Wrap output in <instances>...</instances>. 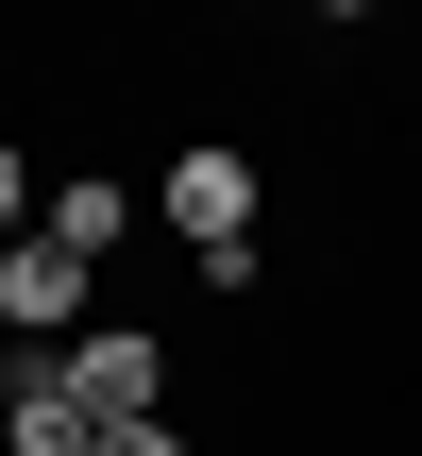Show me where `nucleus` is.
<instances>
[{"instance_id":"1","label":"nucleus","mask_w":422,"mask_h":456,"mask_svg":"<svg viewBox=\"0 0 422 456\" xmlns=\"http://www.w3.org/2000/svg\"><path fill=\"white\" fill-rule=\"evenodd\" d=\"M152 203H169V237H186V254H254V203H271V169H254L237 135H186Z\"/></svg>"},{"instance_id":"2","label":"nucleus","mask_w":422,"mask_h":456,"mask_svg":"<svg viewBox=\"0 0 422 456\" xmlns=\"http://www.w3.org/2000/svg\"><path fill=\"white\" fill-rule=\"evenodd\" d=\"M68 389H85L101 440H118V423H169V338H152V322H85V338H68Z\"/></svg>"},{"instance_id":"3","label":"nucleus","mask_w":422,"mask_h":456,"mask_svg":"<svg viewBox=\"0 0 422 456\" xmlns=\"http://www.w3.org/2000/svg\"><path fill=\"white\" fill-rule=\"evenodd\" d=\"M0 456H101L85 389H68V355H0Z\"/></svg>"},{"instance_id":"4","label":"nucleus","mask_w":422,"mask_h":456,"mask_svg":"<svg viewBox=\"0 0 422 456\" xmlns=\"http://www.w3.org/2000/svg\"><path fill=\"white\" fill-rule=\"evenodd\" d=\"M0 322H17V355H68V338H85V254L17 237V254H0Z\"/></svg>"},{"instance_id":"5","label":"nucleus","mask_w":422,"mask_h":456,"mask_svg":"<svg viewBox=\"0 0 422 456\" xmlns=\"http://www.w3.org/2000/svg\"><path fill=\"white\" fill-rule=\"evenodd\" d=\"M34 237H51V254H85V271H101V254H118V237H135V186H101V169H68V186H51V220H34Z\"/></svg>"},{"instance_id":"6","label":"nucleus","mask_w":422,"mask_h":456,"mask_svg":"<svg viewBox=\"0 0 422 456\" xmlns=\"http://www.w3.org/2000/svg\"><path fill=\"white\" fill-rule=\"evenodd\" d=\"M34 220H51V186H34V152H17V135H0V254H17V237H34Z\"/></svg>"},{"instance_id":"7","label":"nucleus","mask_w":422,"mask_h":456,"mask_svg":"<svg viewBox=\"0 0 422 456\" xmlns=\"http://www.w3.org/2000/svg\"><path fill=\"white\" fill-rule=\"evenodd\" d=\"M101 456H186V423H118V440H101Z\"/></svg>"}]
</instances>
